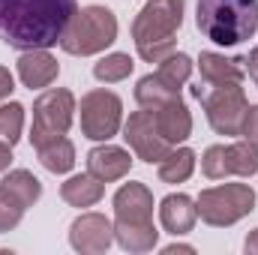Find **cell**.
I'll use <instances>...</instances> for the list:
<instances>
[{
    "label": "cell",
    "mask_w": 258,
    "mask_h": 255,
    "mask_svg": "<svg viewBox=\"0 0 258 255\" xmlns=\"http://www.w3.org/2000/svg\"><path fill=\"white\" fill-rule=\"evenodd\" d=\"M75 9V0H0V42L18 51L51 48Z\"/></svg>",
    "instance_id": "1"
},
{
    "label": "cell",
    "mask_w": 258,
    "mask_h": 255,
    "mask_svg": "<svg viewBox=\"0 0 258 255\" xmlns=\"http://www.w3.org/2000/svg\"><path fill=\"white\" fill-rule=\"evenodd\" d=\"M186 0H147L132 21V42L141 60L162 63L177 51V30L183 24Z\"/></svg>",
    "instance_id": "2"
},
{
    "label": "cell",
    "mask_w": 258,
    "mask_h": 255,
    "mask_svg": "<svg viewBox=\"0 0 258 255\" xmlns=\"http://www.w3.org/2000/svg\"><path fill=\"white\" fill-rule=\"evenodd\" d=\"M114 240L126 252H150L159 243L153 225V192L144 183H123L114 192Z\"/></svg>",
    "instance_id": "3"
},
{
    "label": "cell",
    "mask_w": 258,
    "mask_h": 255,
    "mask_svg": "<svg viewBox=\"0 0 258 255\" xmlns=\"http://www.w3.org/2000/svg\"><path fill=\"white\" fill-rule=\"evenodd\" d=\"M195 24L216 45H240L258 30V0H198Z\"/></svg>",
    "instance_id": "4"
},
{
    "label": "cell",
    "mask_w": 258,
    "mask_h": 255,
    "mask_svg": "<svg viewBox=\"0 0 258 255\" xmlns=\"http://www.w3.org/2000/svg\"><path fill=\"white\" fill-rule=\"evenodd\" d=\"M117 39V18L108 6H81L72 12L60 33V48L72 57H90L114 45Z\"/></svg>",
    "instance_id": "5"
},
{
    "label": "cell",
    "mask_w": 258,
    "mask_h": 255,
    "mask_svg": "<svg viewBox=\"0 0 258 255\" xmlns=\"http://www.w3.org/2000/svg\"><path fill=\"white\" fill-rule=\"evenodd\" d=\"M195 99L201 102L204 114H207V123L213 126V132L219 135H240L243 126V117H246V93L240 84H207V81H198L192 87Z\"/></svg>",
    "instance_id": "6"
},
{
    "label": "cell",
    "mask_w": 258,
    "mask_h": 255,
    "mask_svg": "<svg viewBox=\"0 0 258 255\" xmlns=\"http://www.w3.org/2000/svg\"><path fill=\"white\" fill-rule=\"evenodd\" d=\"M195 207H198L201 222H207L213 228H228L255 210V189L249 183L210 186V189H201Z\"/></svg>",
    "instance_id": "7"
},
{
    "label": "cell",
    "mask_w": 258,
    "mask_h": 255,
    "mask_svg": "<svg viewBox=\"0 0 258 255\" xmlns=\"http://www.w3.org/2000/svg\"><path fill=\"white\" fill-rule=\"evenodd\" d=\"M75 96L66 87H51L33 102V126H30V144L33 150L45 141H54L69 132L75 120Z\"/></svg>",
    "instance_id": "8"
},
{
    "label": "cell",
    "mask_w": 258,
    "mask_h": 255,
    "mask_svg": "<svg viewBox=\"0 0 258 255\" xmlns=\"http://www.w3.org/2000/svg\"><path fill=\"white\" fill-rule=\"evenodd\" d=\"M81 135L90 141H111L123 123V102L117 93L96 87L81 96Z\"/></svg>",
    "instance_id": "9"
},
{
    "label": "cell",
    "mask_w": 258,
    "mask_h": 255,
    "mask_svg": "<svg viewBox=\"0 0 258 255\" xmlns=\"http://www.w3.org/2000/svg\"><path fill=\"white\" fill-rule=\"evenodd\" d=\"M201 171L210 180H225L231 174L252 177L258 171V144L234 141V144H210L201 156Z\"/></svg>",
    "instance_id": "10"
},
{
    "label": "cell",
    "mask_w": 258,
    "mask_h": 255,
    "mask_svg": "<svg viewBox=\"0 0 258 255\" xmlns=\"http://www.w3.org/2000/svg\"><path fill=\"white\" fill-rule=\"evenodd\" d=\"M123 138H126V144L132 147V153H135L141 162H147V165H153V162L159 165V162L174 150V144H168V141L159 135V129L153 123V114H150L147 108L129 114V120L123 123Z\"/></svg>",
    "instance_id": "11"
},
{
    "label": "cell",
    "mask_w": 258,
    "mask_h": 255,
    "mask_svg": "<svg viewBox=\"0 0 258 255\" xmlns=\"http://www.w3.org/2000/svg\"><path fill=\"white\" fill-rule=\"evenodd\" d=\"M69 243L81 255L108 252V246L114 243V222L102 213H81L69 225Z\"/></svg>",
    "instance_id": "12"
},
{
    "label": "cell",
    "mask_w": 258,
    "mask_h": 255,
    "mask_svg": "<svg viewBox=\"0 0 258 255\" xmlns=\"http://www.w3.org/2000/svg\"><path fill=\"white\" fill-rule=\"evenodd\" d=\"M150 114H153V123L159 129V135H162L168 144H174V147L192 135V114H189V108H186V102H183L180 96H174V99L156 105Z\"/></svg>",
    "instance_id": "13"
},
{
    "label": "cell",
    "mask_w": 258,
    "mask_h": 255,
    "mask_svg": "<svg viewBox=\"0 0 258 255\" xmlns=\"http://www.w3.org/2000/svg\"><path fill=\"white\" fill-rule=\"evenodd\" d=\"M132 168V156L123 147H114L108 141H102L99 147H93L87 153V171L93 177H99L102 183H111V180H123Z\"/></svg>",
    "instance_id": "14"
},
{
    "label": "cell",
    "mask_w": 258,
    "mask_h": 255,
    "mask_svg": "<svg viewBox=\"0 0 258 255\" xmlns=\"http://www.w3.org/2000/svg\"><path fill=\"white\" fill-rule=\"evenodd\" d=\"M60 75V63L48 54V48H33V51H21L18 57V78L24 87L30 90H42L51 87Z\"/></svg>",
    "instance_id": "15"
},
{
    "label": "cell",
    "mask_w": 258,
    "mask_h": 255,
    "mask_svg": "<svg viewBox=\"0 0 258 255\" xmlns=\"http://www.w3.org/2000/svg\"><path fill=\"white\" fill-rule=\"evenodd\" d=\"M195 219H198V207L189 195L177 192V195H165L159 201V222L168 234L174 237H183L195 228Z\"/></svg>",
    "instance_id": "16"
},
{
    "label": "cell",
    "mask_w": 258,
    "mask_h": 255,
    "mask_svg": "<svg viewBox=\"0 0 258 255\" xmlns=\"http://www.w3.org/2000/svg\"><path fill=\"white\" fill-rule=\"evenodd\" d=\"M198 69H201V81H207V84H240L246 78L243 57H225L216 51H201Z\"/></svg>",
    "instance_id": "17"
},
{
    "label": "cell",
    "mask_w": 258,
    "mask_h": 255,
    "mask_svg": "<svg viewBox=\"0 0 258 255\" xmlns=\"http://www.w3.org/2000/svg\"><path fill=\"white\" fill-rule=\"evenodd\" d=\"M102 195H105V183L99 177H93L90 171L75 174L66 183H60V198L69 207H93V204L102 201Z\"/></svg>",
    "instance_id": "18"
},
{
    "label": "cell",
    "mask_w": 258,
    "mask_h": 255,
    "mask_svg": "<svg viewBox=\"0 0 258 255\" xmlns=\"http://www.w3.org/2000/svg\"><path fill=\"white\" fill-rule=\"evenodd\" d=\"M36 156H39L42 168L51 171V174H66L75 165V147H72V141L66 135L54 138V141H45L42 147H36Z\"/></svg>",
    "instance_id": "19"
},
{
    "label": "cell",
    "mask_w": 258,
    "mask_h": 255,
    "mask_svg": "<svg viewBox=\"0 0 258 255\" xmlns=\"http://www.w3.org/2000/svg\"><path fill=\"white\" fill-rule=\"evenodd\" d=\"M174 96H180V90L171 87V84H165L156 72L144 75V78L135 84V102H138L141 108H147V111H153L156 105H162V102H168V99H174Z\"/></svg>",
    "instance_id": "20"
},
{
    "label": "cell",
    "mask_w": 258,
    "mask_h": 255,
    "mask_svg": "<svg viewBox=\"0 0 258 255\" xmlns=\"http://www.w3.org/2000/svg\"><path fill=\"white\" fill-rule=\"evenodd\" d=\"M192 171H195V153L189 147H177L159 162V180L162 183H186L192 177Z\"/></svg>",
    "instance_id": "21"
},
{
    "label": "cell",
    "mask_w": 258,
    "mask_h": 255,
    "mask_svg": "<svg viewBox=\"0 0 258 255\" xmlns=\"http://www.w3.org/2000/svg\"><path fill=\"white\" fill-rule=\"evenodd\" d=\"M132 66H135V60L129 54L114 51V54H105L99 63H93V75L102 84H117V81H123V78L132 75Z\"/></svg>",
    "instance_id": "22"
},
{
    "label": "cell",
    "mask_w": 258,
    "mask_h": 255,
    "mask_svg": "<svg viewBox=\"0 0 258 255\" xmlns=\"http://www.w3.org/2000/svg\"><path fill=\"white\" fill-rule=\"evenodd\" d=\"M0 186H6L12 195H18L27 207H30V204H36V201H39V195H42V183H39L27 168H15V171H9V174L0 180Z\"/></svg>",
    "instance_id": "23"
},
{
    "label": "cell",
    "mask_w": 258,
    "mask_h": 255,
    "mask_svg": "<svg viewBox=\"0 0 258 255\" xmlns=\"http://www.w3.org/2000/svg\"><path fill=\"white\" fill-rule=\"evenodd\" d=\"M156 75L165 81V84H171V87H183L186 81H189V75H192V60L186 57V54H180V51H174L171 57H165L159 69H156Z\"/></svg>",
    "instance_id": "24"
},
{
    "label": "cell",
    "mask_w": 258,
    "mask_h": 255,
    "mask_svg": "<svg viewBox=\"0 0 258 255\" xmlns=\"http://www.w3.org/2000/svg\"><path fill=\"white\" fill-rule=\"evenodd\" d=\"M21 129H24V105L21 102L0 105V141L15 147L21 138Z\"/></svg>",
    "instance_id": "25"
},
{
    "label": "cell",
    "mask_w": 258,
    "mask_h": 255,
    "mask_svg": "<svg viewBox=\"0 0 258 255\" xmlns=\"http://www.w3.org/2000/svg\"><path fill=\"white\" fill-rule=\"evenodd\" d=\"M24 210H27V204H24L18 195H12L6 186H0V234L12 231V228L21 222Z\"/></svg>",
    "instance_id": "26"
},
{
    "label": "cell",
    "mask_w": 258,
    "mask_h": 255,
    "mask_svg": "<svg viewBox=\"0 0 258 255\" xmlns=\"http://www.w3.org/2000/svg\"><path fill=\"white\" fill-rule=\"evenodd\" d=\"M240 135H243L246 141L258 144V105H249V108H246V117H243Z\"/></svg>",
    "instance_id": "27"
},
{
    "label": "cell",
    "mask_w": 258,
    "mask_h": 255,
    "mask_svg": "<svg viewBox=\"0 0 258 255\" xmlns=\"http://www.w3.org/2000/svg\"><path fill=\"white\" fill-rule=\"evenodd\" d=\"M12 90H15V78H12V72L6 66H0V99H6Z\"/></svg>",
    "instance_id": "28"
},
{
    "label": "cell",
    "mask_w": 258,
    "mask_h": 255,
    "mask_svg": "<svg viewBox=\"0 0 258 255\" xmlns=\"http://www.w3.org/2000/svg\"><path fill=\"white\" fill-rule=\"evenodd\" d=\"M243 60H246V72H249V78L255 81V87H258V45L243 57Z\"/></svg>",
    "instance_id": "29"
},
{
    "label": "cell",
    "mask_w": 258,
    "mask_h": 255,
    "mask_svg": "<svg viewBox=\"0 0 258 255\" xmlns=\"http://www.w3.org/2000/svg\"><path fill=\"white\" fill-rule=\"evenodd\" d=\"M12 165V147L6 141H0V171H6Z\"/></svg>",
    "instance_id": "30"
},
{
    "label": "cell",
    "mask_w": 258,
    "mask_h": 255,
    "mask_svg": "<svg viewBox=\"0 0 258 255\" xmlns=\"http://www.w3.org/2000/svg\"><path fill=\"white\" fill-rule=\"evenodd\" d=\"M243 249H246V255H258V228H252V231H249V237H246Z\"/></svg>",
    "instance_id": "31"
},
{
    "label": "cell",
    "mask_w": 258,
    "mask_h": 255,
    "mask_svg": "<svg viewBox=\"0 0 258 255\" xmlns=\"http://www.w3.org/2000/svg\"><path fill=\"white\" fill-rule=\"evenodd\" d=\"M162 252H165V255H174V252H189V255H192L195 249H192V246H183V243H171V246H165Z\"/></svg>",
    "instance_id": "32"
}]
</instances>
